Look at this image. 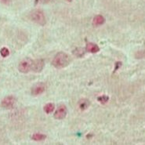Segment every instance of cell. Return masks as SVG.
Segmentation results:
<instances>
[{"instance_id": "6da1fadb", "label": "cell", "mask_w": 145, "mask_h": 145, "mask_svg": "<svg viewBox=\"0 0 145 145\" xmlns=\"http://www.w3.org/2000/svg\"><path fill=\"white\" fill-rule=\"evenodd\" d=\"M71 62L69 55L63 52L58 53L52 61V64L56 68H64L67 67Z\"/></svg>"}, {"instance_id": "7a4b0ae2", "label": "cell", "mask_w": 145, "mask_h": 145, "mask_svg": "<svg viewBox=\"0 0 145 145\" xmlns=\"http://www.w3.org/2000/svg\"><path fill=\"white\" fill-rule=\"evenodd\" d=\"M30 18L32 21H34L35 23L39 25H45L46 23L45 14L40 10H33L30 14Z\"/></svg>"}, {"instance_id": "3957f363", "label": "cell", "mask_w": 145, "mask_h": 145, "mask_svg": "<svg viewBox=\"0 0 145 145\" xmlns=\"http://www.w3.org/2000/svg\"><path fill=\"white\" fill-rule=\"evenodd\" d=\"M32 61L31 59L27 58L24 59L23 61H21L19 63L18 65V70L21 72V73H28L29 71H31V68H32Z\"/></svg>"}, {"instance_id": "277c9868", "label": "cell", "mask_w": 145, "mask_h": 145, "mask_svg": "<svg viewBox=\"0 0 145 145\" xmlns=\"http://www.w3.org/2000/svg\"><path fill=\"white\" fill-rule=\"evenodd\" d=\"M67 112H68L67 108H66L64 105H61V106H60V107L56 110V111L54 112V118H55V119H58V120L63 119V118H64L66 117Z\"/></svg>"}, {"instance_id": "5b68a950", "label": "cell", "mask_w": 145, "mask_h": 145, "mask_svg": "<svg viewBox=\"0 0 145 145\" xmlns=\"http://www.w3.org/2000/svg\"><path fill=\"white\" fill-rule=\"evenodd\" d=\"M45 90H46V85L42 82H40V83L35 85L31 89V95H33V96H39V95L43 93Z\"/></svg>"}, {"instance_id": "8992f818", "label": "cell", "mask_w": 145, "mask_h": 145, "mask_svg": "<svg viewBox=\"0 0 145 145\" xmlns=\"http://www.w3.org/2000/svg\"><path fill=\"white\" fill-rule=\"evenodd\" d=\"M14 104H15V97L13 96H8L5 97L1 103L2 106L7 109H11L14 108Z\"/></svg>"}, {"instance_id": "52a82bcc", "label": "cell", "mask_w": 145, "mask_h": 145, "mask_svg": "<svg viewBox=\"0 0 145 145\" xmlns=\"http://www.w3.org/2000/svg\"><path fill=\"white\" fill-rule=\"evenodd\" d=\"M44 61L42 59H37V60H33L32 61V68L31 71L34 72H40L42 71L44 68Z\"/></svg>"}, {"instance_id": "ba28073f", "label": "cell", "mask_w": 145, "mask_h": 145, "mask_svg": "<svg viewBox=\"0 0 145 145\" xmlns=\"http://www.w3.org/2000/svg\"><path fill=\"white\" fill-rule=\"evenodd\" d=\"M86 50L87 52H89V53H92V54H96V53L100 51V48L97 44L93 43V42H89V43L86 44Z\"/></svg>"}, {"instance_id": "9c48e42d", "label": "cell", "mask_w": 145, "mask_h": 145, "mask_svg": "<svg viewBox=\"0 0 145 145\" xmlns=\"http://www.w3.org/2000/svg\"><path fill=\"white\" fill-rule=\"evenodd\" d=\"M105 17H103L102 15H97L95 16L93 20V24L94 26H101L102 24H105Z\"/></svg>"}, {"instance_id": "30bf717a", "label": "cell", "mask_w": 145, "mask_h": 145, "mask_svg": "<svg viewBox=\"0 0 145 145\" xmlns=\"http://www.w3.org/2000/svg\"><path fill=\"white\" fill-rule=\"evenodd\" d=\"M78 106H79V108L81 109L82 111H85V110H86L89 108V101L88 100H86V99H83V100H82V101H79Z\"/></svg>"}, {"instance_id": "8fae6325", "label": "cell", "mask_w": 145, "mask_h": 145, "mask_svg": "<svg viewBox=\"0 0 145 145\" xmlns=\"http://www.w3.org/2000/svg\"><path fill=\"white\" fill-rule=\"evenodd\" d=\"M54 108H55V106H54V104L49 103V104H46V105L44 106L43 110L46 114H50V113H52L54 111Z\"/></svg>"}, {"instance_id": "7c38bea8", "label": "cell", "mask_w": 145, "mask_h": 145, "mask_svg": "<svg viewBox=\"0 0 145 145\" xmlns=\"http://www.w3.org/2000/svg\"><path fill=\"white\" fill-rule=\"evenodd\" d=\"M46 138V136L42 134V133H35L31 136V139L35 141H42Z\"/></svg>"}, {"instance_id": "4fadbf2b", "label": "cell", "mask_w": 145, "mask_h": 145, "mask_svg": "<svg viewBox=\"0 0 145 145\" xmlns=\"http://www.w3.org/2000/svg\"><path fill=\"white\" fill-rule=\"evenodd\" d=\"M0 54H1L3 57H8L10 55V50L7 47H3L1 49Z\"/></svg>"}, {"instance_id": "5bb4252c", "label": "cell", "mask_w": 145, "mask_h": 145, "mask_svg": "<svg viewBox=\"0 0 145 145\" xmlns=\"http://www.w3.org/2000/svg\"><path fill=\"white\" fill-rule=\"evenodd\" d=\"M97 100L98 101L100 102V103H101L102 105H105V104H106L108 101L109 97H108V96H101V97H99L97 98Z\"/></svg>"}, {"instance_id": "9a60e30c", "label": "cell", "mask_w": 145, "mask_h": 145, "mask_svg": "<svg viewBox=\"0 0 145 145\" xmlns=\"http://www.w3.org/2000/svg\"><path fill=\"white\" fill-rule=\"evenodd\" d=\"M39 1H40L41 3L46 4V3H50L51 1H53V0H39Z\"/></svg>"}, {"instance_id": "2e32d148", "label": "cell", "mask_w": 145, "mask_h": 145, "mask_svg": "<svg viewBox=\"0 0 145 145\" xmlns=\"http://www.w3.org/2000/svg\"><path fill=\"white\" fill-rule=\"evenodd\" d=\"M0 1L4 4H8L9 3V2H10V0H0Z\"/></svg>"}, {"instance_id": "e0dca14e", "label": "cell", "mask_w": 145, "mask_h": 145, "mask_svg": "<svg viewBox=\"0 0 145 145\" xmlns=\"http://www.w3.org/2000/svg\"><path fill=\"white\" fill-rule=\"evenodd\" d=\"M68 2H71V0H68Z\"/></svg>"}]
</instances>
